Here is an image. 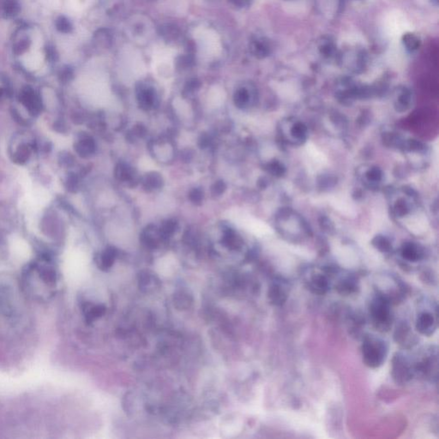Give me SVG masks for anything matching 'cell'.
Wrapping results in <instances>:
<instances>
[{
  "label": "cell",
  "mask_w": 439,
  "mask_h": 439,
  "mask_svg": "<svg viewBox=\"0 0 439 439\" xmlns=\"http://www.w3.org/2000/svg\"><path fill=\"white\" fill-rule=\"evenodd\" d=\"M388 349L384 340L371 335L366 336L362 344L363 361L370 368H377L385 361Z\"/></svg>",
  "instance_id": "obj_1"
},
{
  "label": "cell",
  "mask_w": 439,
  "mask_h": 439,
  "mask_svg": "<svg viewBox=\"0 0 439 439\" xmlns=\"http://www.w3.org/2000/svg\"><path fill=\"white\" fill-rule=\"evenodd\" d=\"M370 315L375 328L382 332L390 329L392 325V313L390 301L386 297L379 295L371 301Z\"/></svg>",
  "instance_id": "obj_2"
},
{
  "label": "cell",
  "mask_w": 439,
  "mask_h": 439,
  "mask_svg": "<svg viewBox=\"0 0 439 439\" xmlns=\"http://www.w3.org/2000/svg\"><path fill=\"white\" fill-rule=\"evenodd\" d=\"M391 375L397 384H404L411 379L414 375V369L405 356L396 353L392 359Z\"/></svg>",
  "instance_id": "obj_3"
},
{
  "label": "cell",
  "mask_w": 439,
  "mask_h": 439,
  "mask_svg": "<svg viewBox=\"0 0 439 439\" xmlns=\"http://www.w3.org/2000/svg\"><path fill=\"white\" fill-rule=\"evenodd\" d=\"M437 320L430 313H422L418 317L416 321L417 330L426 336H430L436 331Z\"/></svg>",
  "instance_id": "obj_4"
},
{
  "label": "cell",
  "mask_w": 439,
  "mask_h": 439,
  "mask_svg": "<svg viewBox=\"0 0 439 439\" xmlns=\"http://www.w3.org/2000/svg\"><path fill=\"white\" fill-rule=\"evenodd\" d=\"M251 53L257 59H264L271 53V47L268 40L264 38L256 37L250 44Z\"/></svg>",
  "instance_id": "obj_5"
},
{
  "label": "cell",
  "mask_w": 439,
  "mask_h": 439,
  "mask_svg": "<svg viewBox=\"0 0 439 439\" xmlns=\"http://www.w3.org/2000/svg\"><path fill=\"white\" fill-rule=\"evenodd\" d=\"M269 300L270 303L274 306H282L288 300V292L287 289L280 283H274L269 288Z\"/></svg>",
  "instance_id": "obj_6"
},
{
  "label": "cell",
  "mask_w": 439,
  "mask_h": 439,
  "mask_svg": "<svg viewBox=\"0 0 439 439\" xmlns=\"http://www.w3.org/2000/svg\"><path fill=\"white\" fill-rule=\"evenodd\" d=\"M83 313L87 323H93L106 313V307L102 305L85 303L83 306Z\"/></svg>",
  "instance_id": "obj_7"
},
{
  "label": "cell",
  "mask_w": 439,
  "mask_h": 439,
  "mask_svg": "<svg viewBox=\"0 0 439 439\" xmlns=\"http://www.w3.org/2000/svg\"><path fill=\"white\" fill-rule=\"evenodd\" d=\"M309 288L314 294H325L329 289V283L328 279L325 275H317L311 279L309 282Z\"/></svg>",
  "instance_id": "obj_8"
},
{
  "label": "cell",
  "mask_w": 439,
  "mask_h": 439,
  "mask_svg": "<svg viewBox=\"0 0 439 439\" xmlns=\"http://www.w3.org/2000/svg\"><path fill=\"white\" fill-rule=\"evenodd\" d=\"M94 40L97 46L103 48H109L111 47L113 40L112 33L109 28H101L95 33Z\"/></svg>",
  "instance_id": "obj_9"
},
{
  "label": "cell",
  "mask_w": 439,
  "mask_h": 439,
  "mask_svg": "<svg viewBox=\"0 0 439 439\" xmlns=\"http://www.w3.org/2000/svg\"><path fill=\"white\" fill-rule=\"evenodd\" d=\"M22 101L29 110L35 111L39 109L40 102H39L37 96L34 94L31 89L27 88L26 90H23L22 94Z\"/></svg>",
  "instance_id": "obj_10"
},
{
  "label": "cell",
  "mask_w": 439,
  "mask_h": 439,
  "mask_svg": "<svg viewBox=\"0 0 439 439\" xmlns=\"http://www.w3.org/2000/svg\"><path fill=\"white\" fill-rule=\"evenodd\" d=\"M39 275L42 282L47 286H53L58 281V275L56 270L51 267H43L39 269Z\"/></svg>",
  "instance_id": "obj_11"
},
{
  "label": "cell",
  "mask_w": 439,
  "mask_h": 439,
  "mask_svg": "<svg viewBox=\"0 0 439 439\" xmlns=\"http://www.w3.org/2000/svg\"><path fill=\"white\" fill-rule=\"evenodd\" d=\"M3 13L8 18H13L21 11V5L17 0H5L3 5Z\"/></svg>",
  "instance_id": "obj_12"
},
{
  "label": "cell",
  "mask_w": 439,
  "mask_h": 439,
  "mask_svg": "<svg viewBox=\"0 0 439 439\" xmlns=\"http://www.w3.org/2000/svg\"><path fill=\"white\" fill-rule=\"evenodd\" d=\"M402 42L404 44L406 48L410 52L417 50L421 46V40L419 37L416 34L412 33H407L404 34L402 37Z\"/></svg>",
  "instance_id": "obj_13"
},
{
  "label": "cell",
  "mask_w": 439,
  "mask_h": 439,
  "mask_svg": "<svg viewBox=\"0 0 439 439\" xmlns=\"http://www.w3.org/2000/svg\"><path fill=\"white\" fill-rule=\"evenodd\" d=\"M56 29L63 34H69L73 29V25L66 16H60L56 19Z\"/></svg>",
  "instance_id": "obj_14"
},
{
  "label": "cell",
  "mask_w": 439,
  "mask_h": 439,
  "mask_svg": "<svg viewBox=\"0 0 439 439\" xmlns=\"http://www.w3.org/2000/svg\"><path fill=\"white\" fill-rule=\"evenodd\" d=\"M115 256H116V254L112 250L106 251L104 253L102 254L101 259H100V268L103 269H109L114 262Z\"/></svg>",
  "instance_id": "obj_15"
},
{
  "label": "cell",
  "mask_w": 439,
  "mask_h": 439,
  "mask_svg": "<svg viewBox=\"0 0 439 439\" xmlns=\"http://www.w3.org/2000/svg\"><path fill=\"white\" fill-rule=\"evenodd\" d=\"M31 46V40L28 38H22L13 46V53L16 55H22L24 54Z\"/></svg>",
  "instance_id": "obj_16"
},
{
  "label": "cell",
  "mask_w": 439,
  "mask_h": 439,
  "mask_svg": "<svg viewBox=\"0 0 439 439\" xmlns=\"http://www.w3.org/2000/svg\"><path fill=\"white\" fill-rule=\"evenodd\" d=\"M334 51H335V47H334V44L331 43V42L324 43L320 47L321 54H323L325 57H328V58L334 54Z\"/></svg>",
  "instance_id": "obj_17"
},
{
  "label": "cell",
  "mask_w": 439,
  "mask_h": 439,
  "mask_svg": "<svg viewBox=\"0 0 439 439\" xmlns=\"http://www.w3.org/2000/svg\"><path fill=\"white\" fill-rule=\"evenodd\" d=\"M354 288H355V286L353 282H350V281H345V282L340 283L339 287H338V291L340 294H350L352 291L354 290Z\"/></svg>",
  "instance_id": "obj_18"
},
{
  "label": "cell",
  "mask_w": 439,
  "mask_h": 439,
  "mask_svg": "<svg viewBox=\"0 0 439 439\" xmlns=\"http://www.w3.org/2000/svg\"><path fill=\"white\" fill-rule=\"evenodd\" d=\"M193 63V58L191 55L180 56L177 59V64L180 65V67H188Z\"/></svg>",
  "instance_id": "obj_19"
},
{
  "label": "cell",
  "mask_w": 439,
  "mask_h": 439,
  "mask_svg": "<svg viewBox=\"0 0 439 439\" xmlns=\"http://www.w3.org/2000/svg\"><path fill=\"white\" fill-rule=\"evenodd\" d=\"M230 3H232L233 6L243 9V8H247L250 6L251 3V0H228Z\"/></svg>",
  "instance_id": "obj_20"
},
{
  "label": "cell",
  "mask_w": 439,
  "mask_h": 439,
  "mask_svg": "<svg viewBox=\"0 0 439 439\" xmlns=\"http://www.w3.org/2000/svg\"><path fill=\"white\" fill-rule=\"evenodd\" d=\"M47 57L49 60H54L56 57H58V54L56 53V50L54 47H48L47 48Z\"/></svg>",
  "instance_id": "obj_21"
}]
</instances>
